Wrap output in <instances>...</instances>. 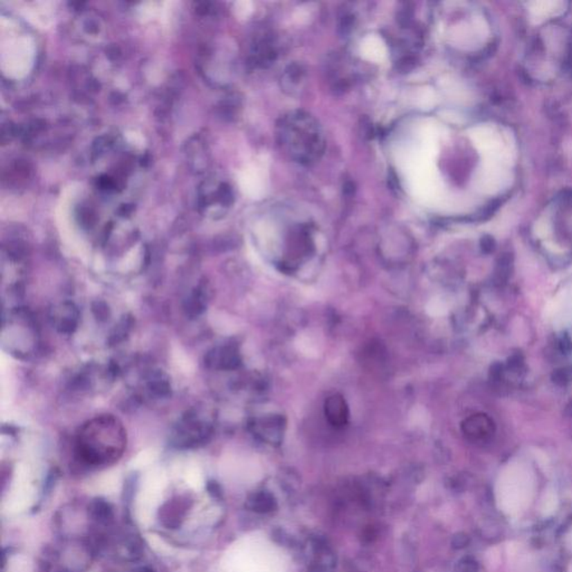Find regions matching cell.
<instances>
[{
    "mask_svg": "<svg viewBox=\"0 0 572 572\" xmlns=\"http://www.w3.org/2000/svg\"><path fill=\"white\" fill-rule=\"evenodd\" d=\"M276 56H277V52H276L275 44L272 38L265 36L254 45L252 61L256 66H270L273 64Z\"/></svg>",
    "mask_w": 572,
    "mask_h": 572,
    "instance_id": "4",
    "label": "cell"
},
{
    "mask_svg": "<svg viewBox=\"0 0 572 572\" xmlns=\"http://www.w3.org/2000/svg\"><path fill=\"white\" fill-rule=\"evenodd\" d=\"M415 58L412 56H405L398 62V68L401 72H409L415 66Z\"/></svg>",
    "mask_w": 572,
    "mask_h": 572,
    "instance_id": "8",
    "label": "cell"
},
{
    "mask_svg": "<svg viewBox=\"0 0 572 572\" xmlns=\"http://www.w3.org/2000/svg\"><path fill=\"white\" fill-rule=\"evenodd\" d=\"M459 572H477V562L471 559H464L459 562Z\"/></svg>",
    "mask_w": 572,
    "mask_h": 572,
    "instance_id": "9",
    "label": "cell"
},
{
    "mask_svg": "<svg viewBox=\"0 0 572 572\" xmlns=\"http://www.w3.org/2000/svg\"><path fill=\"white\" fill-rule=\"evenodd\" d=\"M324 413L329 423L335 428H342L348 424L349 408L346 399L341 395H332L326 399Z\"/></svg>",
    "mask_w": 572,
    "mask_h": 572,
    "instance_id": "2",
    "label": "cell"
},
{
    "mask_svg": "<svg viewBox=\"0 0 572 572\" xmlns=\"http://www.w3.org/2000/svg\"><path fill=\"white\" fill-rule=\"evenodd\" d=\"M279 148L301 165L319 161L326 150V138L321 125L311 114L293 111L285 114L276 125Z\"/></svg>",
    "mask_w": 572,
    "mask_h": 572,
    "instance_id": "1",
    "label": "cell"
},
{
    "mask_svg": "<svg viewBox=\"0 0 572 572\" xmlns=\"http://www.w3.org/2000/svg\"><path fill=\"white\" fill-rule=\"evenodd\" d=\"M61 310L63 314L56 317L57 326L59 328V331L71 333V332L74 331V329L77 326L79 312L72 304L64 305Z\"/></svg>",
    "mask_w": 572,
    "mask_h": 572,
    "instance_id": "6",
    "label": "cell"
},
{
    "mask_svg": "<svg viewBox=\"0 0 572 572\" xmlns=\"http://www.w3.org/2000/svg\"><path fill=\"white\" fill-rule=\"evenodd\" d=\"M305 82H306V71L302 65L297 64V63L288 66L281 79L283 90L290 95L299 93L304 86Z\"/></svg>",
    "mask_w": 572,
    "mask_h": 572,
    "instance_id": "3",
    "label": "cell"
},
{
    "mask_svg": "<svg viewBox=\"0 0 572 572\" xmlns=\"http://www.w3.org/2000/svg\"><path fill=\"white\" fill-rule=\"evenodd\" d=\"M352 26H353V16L350 14H346L341 18L340 21V32L342 33L343 35H347L350 30H351Z\"/></svg>",
    "mask_w": 572,
    "mask_h": 572,
    "instance_id": "7",
    "label": "cell"
},
{
    "mask_svg": "<svg viewBox=\"0 0 572 572\" xmlns=\"http://www.w3.org/2000/svg\"><path fill=\"white\" fill-rule=\"evenodd\" d=\"M530 14L532 19L537 23L544 21V18L550 17L553 15H559L564 10V3H553V1H541V3H530Z\"/></svg>",
    "mask_w": 572,
    "mask_h": 572,
    "instance_id": "5",
    "label": "cell"
}]
</instances>
